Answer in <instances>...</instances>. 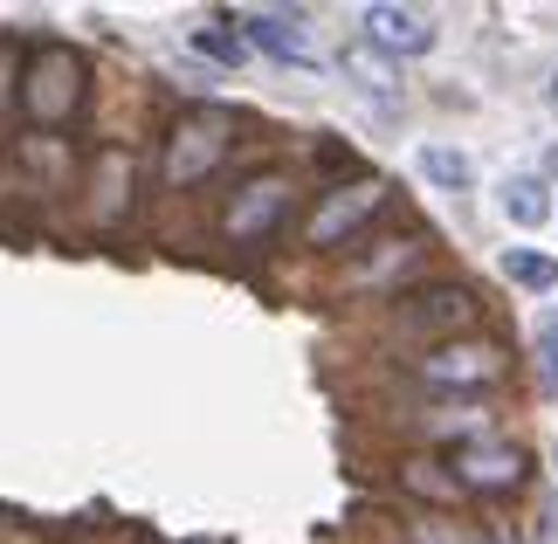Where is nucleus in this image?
Masks as SVG:
<instances>
[{
    "label": "nucleus",
    "mask_w": 558,
    "mask_h": 544,
    "mask_svg": "<svg viewBox=\"0 0 558 544\" xmlns=\"http://www.w3.org/2000/svg\"><path fill=\"white\" fill-rule=\"evenodd\" d=\"M421 249H435V242H421V234H400V242H386L379 263H359L352 282H393L400 269H414V263H421Z\"/></svg>",
    "instance_id": "nucleus-11"
},
{
    "label": "nucleus",
    "mask_w": 558,
    "mask_h": 544,
    "mask_svg": "<svg viewBox=\"0 0 558 544\" xmlns=\"http://www.w3.org/2000/svg\"><path fill=\"white\" fill-rule=\"evenodd\" d=\"M290 207H296V186H290V172H248L242 186L228 193V207H221V234L234 249H263V242H276L283 234V221H290Z\"/></svg>",
    "instance_id": "nucleus-4"
},
{
    "label": "nucleus",
    "mask_w": 558,
    "mask_h": 544,
    "mask_svg": "<svg viewBox=\"0 0 558 544\" xmlns=\"http://www.w3.org/2000/svg\"><path fill=\"white\" fill-rule=\"evenodd\" d=\"M456 483L469 496H510V489H524V475H531V455L518 442H504V434H489V442H462L456 448Z\"/></svg>",
    "instance_id": "nucleus-7"
},
{
    "label": "nucleus",
    "mask_w": 558,
    "mask_h": 544,
    "mask_svg": "<svg viewBox=\"0 0 558 544\" xmlns=\"http://www.w3.org/2000/svg\"><path fill=\"white\" fill-rule=\"evenodd\" d=\"M21 104H28L35 124H70L83 104H90V62H83L70 41H41V56L28 62V83H21Z\"/></svg>",
    "instance_id": "nucleus-3"
},
{
    "label": "nucleus",
    "mask_w": 558,
    "mask_h": 544,
    "mask_svg": "<svg viewBox=\"0 0 558 544\" xmlns=\"http://www.w3.org/2000/svg\"><path fill=\"white\" fill-rule=\"evenodd\" d=\"M551 462H558V455H551Z\"/></svg>",
    "instance_id": "nucleus-20"
},
{
    "label": "nucleus",
    "mask_w": 558,
    "mask_h": 544,
    "mask_svg": "<svg viewBox=\"0 0 558 544\" xmlns=\"http://www.w3.org/2000/svg\"><path fill=\"white\" fill-rule=\"evenodd\" d=\"M97 166L111 172V180H104V201H97V221H118V214L132 207V193H124V172H132V152H124V145H104V152H97Z\"/></svg>",
    "instance_id": "nucleus-13"
},
{
    "label": "nucleus",
    "mask_w": 558,
    "mask_h": 544,
    "mask_svg": "<svg viewBox=\"0 0 558 544\" xmlns=\"http://www.w3.org/2000/svg\"><path fill=\"white\" fill-rule=\"evenodd\" d=\"M386 207V186L379 180H352L338 193H317V214L304 221V242L311 249H352V234L373 221V214Z\"/></svg>",
    "instance_id": "nucleus-6"
},
{
    "label": "nucleus",
    "mask_w": 558,
    "mask_h": 544,
    "mask_svg": "<svg viewBox=\"0 0 558 544\" xmlns=\"http://www.w3.org/2000/svg\"><path fill=\"white\" fill-rule=\"evenodd\" d=\"M504 276L524 282V290H558V255H545V249H504Z\"/></svg>",
    "instance_id": "nucleus-12"
},
{
    "label": "nucleus",
    "mask_w": 558,
    "mask_h": 544,
    "mask_svg": "<svg viewBox=\"0 0 558 544\" xmlns=\"http://www.w3.org/2000/svg\"><path fill=\"white\" fill-rule=\"evenodd\" d=\"M393 324L421 344V352H435V344L476 338L483 303H476V290H469V282H427V290H407V297L393 303Z\"/></svg>",
    "instance_id": "nucleus-2"
},
{
    "label": "nucleus",
    "mask_w": 558,
    "mask_h": 544,
    "mask_svg": "<svg viewBox=\"0 0 558 544\" xmlns=\"http://www.w3.org/2000/svg\"><path fill=\"white\" fill-rule=\"evenodd\" d=\"M421 172H427L435 186H448V193L469 186V159H462V152H448V145H427V152H421Z\"/></svg>",
    "instance_id": "nucleus-15"
},
{
    "label": "nucleus",
    "mask_w": 558,
    "mask_h": 544,
    "mask_svg": "<svg viewBox=\"0 0 558 544\" xmlns=\"http://www.w3.org/2000/svg\"><path fill=\"white\" fill-rule=\"evenodd\" d=\"M551 90H558V76H551Z\"/></svg>",
    "instance_id": "nucleus-19"
},
{
    "label": "nucleus",
    "mask_w": 558,
    "mask_h": 544,
    "mask_svg": "<svg viewBox=\"0 0 558 544\" xmlns=\"http://www.w3.org/2000/svg\"><path fill=\"white\" fill-rule=\"evenodd\" d=\"M193 56H214V62H228V70H234V62L248 56V41L228 35V28H193Z\"/></svg>",
    "instance_id": "nucleus-16"
},
{
    "label": "nucleus",
    "mask_w": 558,
    "mask_h": 544,
    "mask_svg": "<svg viewBox=\"0 0 558 544\" xmlns=\"http://www.w3.org/2000/svg\"><path fill=\"white\" fill-rule=\"evenodd\" d=\"M242 145V118L228 104H207V111H186L173 132H166V152H159V186L166 193H186L201 186L214 166H228V152Z\"/></svg>",
    "instance_id": "nucleus-1"
},
{
    "label": "nucleus",
    "mask_w": 558,
    "mask_h": 544,
    "mask_svg": "<svg viewBox=\"0 0 558 544\" xmlns=\"http://www.w3.org/2000/svg\"><path fill=\"white\" fill-rule=\"evenodd\" d=\"M510 373V352L497 338H456V344H435V352L414 359V379L427 394H483V386H497Z\"/></svg>",
    "instance_id": "nucleus-5"
},
{
    "label": "nucleus",
    "mask_w": 558,
    "mask_h": 544,
    "mask_svg": "<svg viewBox=\"0 0 558 544\" xmlns=\"http://www.w3.org/2000/svg\"><path fill=\"white\" fill-rule=\"evenodd\" d=\"M359 28H366V41L386 56H427L435 49V21L414 14V8H393V0H373V8L359 14Z\"/></svg>",
    "instance_id": "nucleus-8"
},
{
    "label": "nucleus",
    "mask_w": 558,
    "mask_h": 544,
    "mask_svg": "<svg viewBox=\"0 0 558 544\" xmlns=\"http://www.w3.org/2000/svg\"><path fill=\"white\" fill-rule=\"evenodd\" d=\"M400 483L414 489V496H427L435 510H456L462 496H469V489L456 483V469H448V462H435V455H407V462H400Z\"/></svg>",
    "instance_id": "nucleus-10"
},
{
    "label": "nucleus",
    "mask_w": 558,
    "mask_h": 544,
    "mask_svg": "<svg viewBox=\"0 0 558 544\" xmlns=\"http://www.w3.org/2000/svg\"><path fill=\"white\" fill-rule=\"evenodd\" d=\"M545 352H551V365H558V331H551V338H545Z\"/></svg>",
    "instance_id": "nucleus-18"
},
{
    "label": "nucleus",
    "mask_w": 558,
    "mask_h": 544,
    "mask_svg": "<svg viewBox=\"0 0 558 544\" xmlns=\"http://www.w3.org/2000/svg\"><path fill=\"white\" fill-rule=\"evenodd\" d=\"M504 214H510L518 228H545V214H551L545 180H510V186H504Z\"/></svg>",
    "instance_id": "nucleus-14"
},
{
    "label": "nucleus",
    "mask_w": 558,
    "mask_h": 544,
    "mask_svg": "<svg viewBox=\"0 0 558 544\" xmlns=\"http://www.w3.org/2000/svg\"><path fill=\"white\" fill-rule=\"evenodd\" d=\"M345 70H352L359 83H366V90H379L386 104H393V76H386V70H379V62H366V49H352V56H345Z\"/></svg>",
    "instance_id": "nucleus-17"
},
{
    "label": "nucleus",
    "mask_w": 558,
    "mask_h": 544,
    "mask_svg": "<svg viewBox=\"0 0 558 544\" xmlns=\"http://www.w3.org/2000/svg\"><path fill=\"white\" fill-rule=\"evenodd\" d=\"M242 41L248 49H263V56H283V62H317V49H311V35H304V21L296 14H248L242 21Z\"/></svg>",
    "instance_id": "nucleus-9"
}]
</instances>
